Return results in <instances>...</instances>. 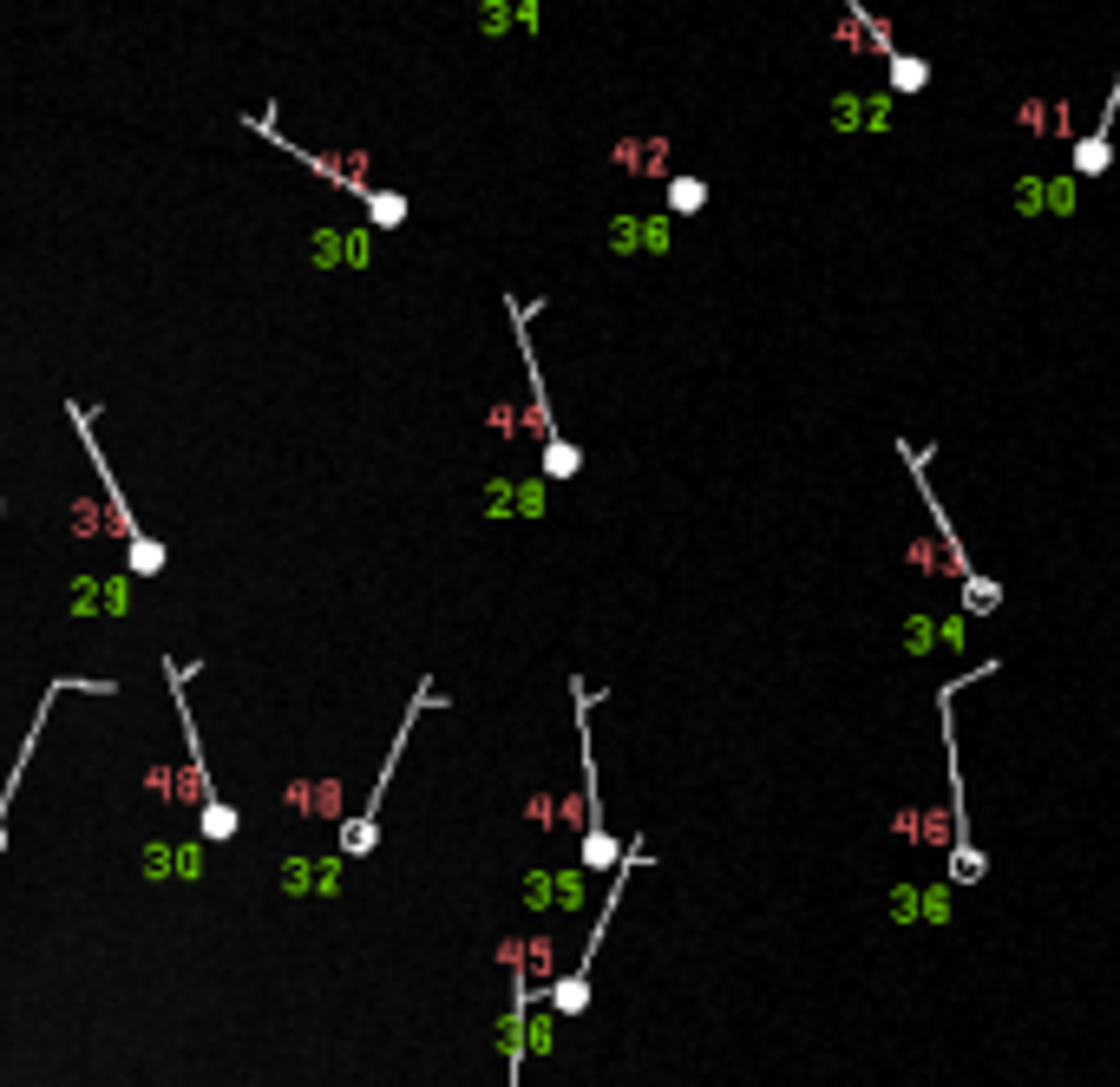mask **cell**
<instances>
[{
	"label": "cell",
	"instance_id": "cell-1",
	"mask_svg": "<svg viewBox=\"0 0 1120 1087\" xmlns=\"http://www.w3.org/2000/svg\"><path fill=\"white\" fill-rule=\"evenodd\" d=\"M1003 662L997 655H983L977 669H964V675H951L944 688H938V734H944V780H951V885H983V872H990V859H983V846L970 839V793H964V767H957V695L970 688V682H990Z\"/></svg>",
	"mask_w": 1120,
	"mask_h": 1087
},
{
	"label": "cell",
	"instance_id": "cell-2",
	"mask_svg": "<svg viewBox=\"0 0 1120 1087\" xmlns=\"http://www.w3.org/2000/svg\"><path fill=\"white\" fill-rule=\"evenodd\" d=\"M892 446H898L905 472L918 478V498H924V511H931V524H938V551H944V564H951V577H957V590H964V610H970V616H997V610H1003V583L977 570V557H970L964 531L951 524L944 498L931 492V446H911V439H892Z\"/></svg>",
	"mask_w": 1120,
	"mask_h": 1087
},
{
	"label": "cell",
	"instance_id": "cell-3",
	"mask_svg": "<svg viewBox=\"0 0 1120 1087\" xmlns=\"http://www.w3.org/2000/svg\"><path fill=\"white\" fill-rule=\"evenodd\" d=\"M243 125H249V131H262V138H269V144H275V151H288V157H295V164H308V170H315V177H321V184H334V190H341V197H354V203H361V210H367V223H374V229H400V223H406V216H413V203H406V197H400V190H380V184H367V177H361V170H347V164H334V157H315V151H308V144H288V138H282V131H275V105H262V111H249V118H243Z\"/></svg>",
	"mask_w": 1120,
	"mask_h": 1087
},
{
	"label": "cell",
	"instance_id": "cell-4",
	"mask_svg": "<svg viewBox=\"0 0 1120 1087\" xmlns=\"http://www.w3.org/2000/svg\"><path fill=\"white\" fill-rule=\"evenodd\" d=\"M164 669V682H170V708H177V728H184V747H190V787H197V832L210 839V846H229L236 832H243V819H236V806L216 793V780H210V760H203V728H197V708L184 701V682L197 675L190 662H157Z\"/></svg>",
	"mask_w": 1120,
	"mask_h": 1087
},
{
	"label": "cell",
	"instance_id": "cell-5",
	"mask_svg": "<svg viewBox=\"0 0 1120 1087\" xmlns=\"http://www.w3.org/2000/svg\"><path fill=\"white\" fill-rule=\"evenodd\" d=\"M505 315H511V334H518V361H524V387H531V426H538V459H544V478L564 485L583 472V446H570L557 433V413H551V393H544V367H538V341H531V302L505 295Z\"/></svg>",
	"mask_w": 1120,
	"mask_h": 1087
},
{
	"label": "cell",
	"instance_id": "cell-6",
	"mask_svg": "<svg viewBox=\"0 0 1120 1087\" xmlns=\"http://www.w3.org/2000/svg\"><path fill=\"white\" fill-rule=\"evenodd\" d=\"M66 420H72V433H79V446H85V459H92V472H98V485H105V511H111V531H118V544H125V570H131V577H157V570L170 564V551H164L157 537H144V524H138L131 505L118 498V472H111V459H105V446H98V433H92V406H85V400H66Z\"/></svg>",
	"mask_w": 1120,
	"mask_h": 1087
},
{
	"label": "cell",
	"instance_id": "cell-7",
	"mask_svg": "<svg viewBox=\"0 0 1120 1087\" xmlns=\"http://www.w3.org/2000/svg\"><path fill=\"white\" fill-rule=\"evenodd\" d=\"M426 708H439V688L433 682H420L413 688V701H406V714H400V728H393V747H387V760H380V773H374V787H367V800H361V813H347L341 819V859H374L380 852V800H387V787H393V767L406 760V734L420 728V714Z\"/></svg>",
	"mask_w": 1120,
	"mask_h": 1087
},
{
	"label": "cell",
	"instance_id": "cell-8",
	"mask_svg": "<svg viewBox=\"0 0 1120 1087\" xmlns=\"http://www.w3.org/2000/svg\"><path fill=\"white\" fill-rule=\"evenodd\" d=\"M570 701H577V773H583V846H577V865L590 872H616L623 865V846L610 839L603 826V787H597V741H590V708H597V688L583 675H570Z\"/></svg>",
	"mask_w": 1120,
	"mask_h": 1087
},
{
	"label": "cell",
	"instance_id": "cell-9",
	"mask_svg": "<svg viewBox=\"0 0 1120 1087\" xmlns=\"http://www.w3.org/2000/svg\"><path fill=\"white\" fill-rule=\"evenodd\" d=\"M642 852H649V839L636 832V839L623 846V865L610 872V891H603V918L590 924V944H583L577 970H570V977H557V983L544 990V1003H551L557 1016H583V1009H590V964H597V950H603V931H610V918H616V905H623V885H629V872L642 865Z\"/></svg>",
	"mask_w": 1120,
	"mask_h": 1087
},
{
	"label": "cell",
	"instance_id": "cell-10",
	"mask_svg": "<svg viewBox=\"0 0 1120 1087\" xmlns=\"http://www.w3.org/2000/svg\"><path fill=\"white\" fill-rule=\"evenodd\" d=\"M66 695H118V682L59 675V682L39 695V708H33V721H26V734H20V760H13L7 780H0V859H7V806H13V793H20V780H26V760H33V747H39V734H46V721H52V701H66Z\"/></svg>",
	"mask_w": 1120,
	"mask_h": 1087
},
{
	"label": "cell",
	"instance_id": "cell-11",
	"mask_svg": "<svg viewBox=\"0 0 1120 1087\" xmlns=\"http://www.w3.org/2000/svg\"><path fill=\"white\" fill-rule=\"evenodd\" d=\"M1115 111H1120V72H1115V92H1108L1101 118H1095V131L1075 138V170H1069V177H1101V170L1115 164Z\"/></svg>",
	"mask_w": 1120,
	"mask_h": 1087
},
{
	"label": "cell",
	"instance_id": "cell-12",
	"mask_svg": "<svg viewBox=\"0 0 1120 1087\" xmlns=\"http://www.w3.org/2000/svg\"><path fill=\"white\" fill-rule=\"evenodd\" d=\"M1016 210H1023V216H1056V210H1075V177H1023V190H1016Z\"/></svg>",
	"mask_w": 1120,
	"mask_h": 1087
},
{
	"label": "cell",
	"instance_id": "cell-13",
	"mask_svg": "<svg viewBox=\"0 0 1120 1087\" xmlns=\"http://www.w3.org/2000/svg\"><path fill=\"white\" fill-rule=\"evenodd\" d=\"M885 72H892V92H924L931 85V59H911V52H892Z\"/></svg>",
	"mask_w": 1120,
	"mask_h": 1087
},
{
	"label": "cell",
	"instance_id": "cell-14",
	"mask_svg": "<svg viewBox=\"0 0 1120 1087\" xmlns=\"http://www.w3.org/2000/svg\"><path fill=\"white\" fill-rule=\"evenodd\" d=\"M669 210H675V216L708 210V184H702V177H688V170H682V177H669Z\"/></svg>",
	"mask_w": 1120,
	"mask_h": 1087
}]
</instances>
